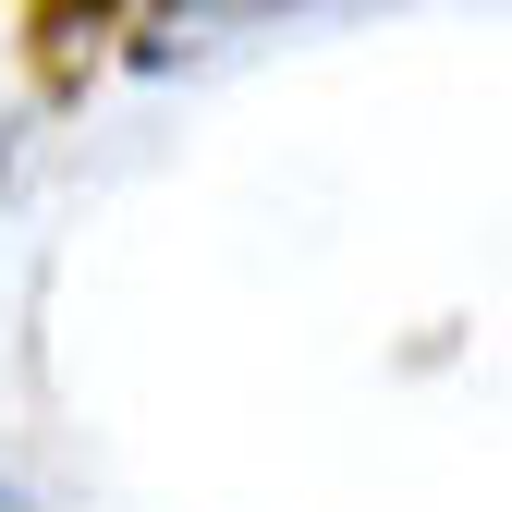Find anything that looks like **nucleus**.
Here are the masks:
<instances>
[{
	"label": "nucleus",
	"instance_id": "obj_1",
	"mask_svg": "<svg viewBox=\"0 0 512 512\" xmlns=\"http://www.w3.org/2000/svg\"><path fill=\"white\" fill-rule=\"evenodd\" d=\"M98 37H110V13H25V61H37V86L61 98L98 61Z\"/></svg>",
	"mask_w": 512,
	"mask_h": 512
}]
</instances>
